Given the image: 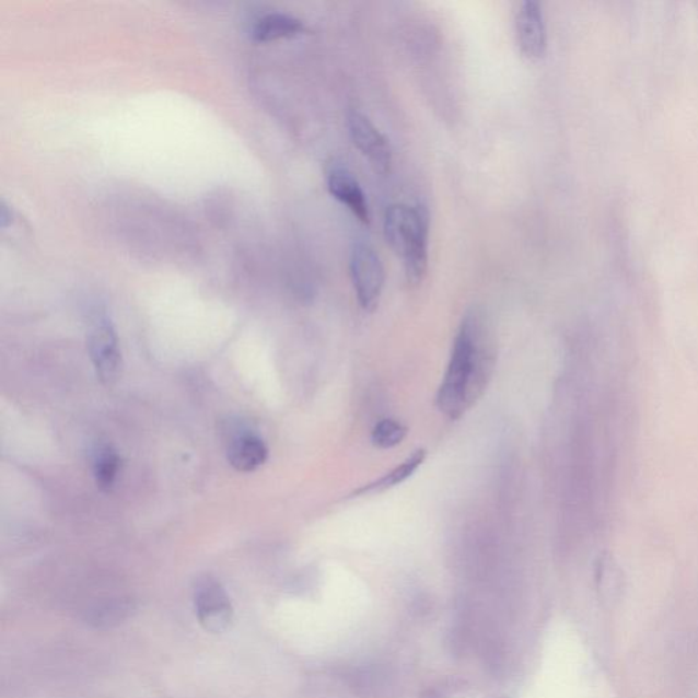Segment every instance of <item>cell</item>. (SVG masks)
<instances>
[{
	"mask_svg": "<svg viewBox=\"0 0 698 698\" xmlns=\"http://www.w3.org/2000/svg\"><path fill=\"white\" fill-rule=\"evenodd\" d=\"M347 126L353 146L373 167L381 174L389 173L393 162V151L389 140L376 129L368 116L357 109L349 110Z\"/></svg>",
	"mask_w": 698,
	"mask_h": 698,
	"instance_id": "6",
	"label": "cell"
},
{
	"mask_svg": "<svg viewBox=\"0 0 698 698\" xmlns=\"http://www.w3.org/2000/svg\"><path fill=\"white\" fill-rule=\"evenodd\" d=\"M330 196L357 218L360 223H370V208L362 186L351 171L342 165H331L326 175Z\"/></svg>",
	"mask_w": 698,
	"mask_h": 698,
	"instance_id": "8",
	"label": "cell"
},
{
	"mask_svg": "<svg viewBox=\"0 0 698 698\" xmlns=\"http://www.w3.org/2000/svg\"><path fill=\"white\" fill-rule=\"evenodd\" d=\"M269 449L261 437L245 431L232 438L226 449V458L237 473L248 474L263 467L268 459Z\"/></svg>",
	"mask_w": 698,
	"mask_h": 698,
	"instance_id": "9",
	"label": "cell"
},
{
	"mask_svg": "<svg viewBox=\"0 0 698 698\" xmlns=\"http://www.w3.org/2000/svg\"><path fill=\"white\" fill-rule=\"evenodd\" d=\"M337 677L360 697L376 695V690L384 688L387 683L385 670L376 666L340 668Z\"/></svg>",
	"mask_w": 698,
	"mask_h": 698,
	"instance_id": "12",
	"label": "cell"
},
{
	"mask_svg": "<svg viewBox=\"0 0 698 698\" xmlns=\"http://www.w3.org/2000/svg\"><path fill=\"white\" fill-rule=\"evenodd\" d=\"M596 585L600 596L607 607L618 603L624 591V574L612 556L602 557L596 567Z\"/></svg>",
	"mask_w": 698,
	"mask_h": 698,
	"instance_id": "14",
	"label": "cell"
},
{
	"mask_svg": "<svg viewBox=\"0 0 698 698\" xmlns=\"http://www.w3.org/2000/svg\"><path fill=\"white\" fill-rule=\"evenodd\" d=\"M88 352L98 380L110 386L119 379L121 352L115 326L107 315L98 314L88 330Z\"/></svg>",
	"mask_w": 698,
	"mask_h": 698,
	"instance_id": "5",
	"label": "cell"
},
{
	"mask_svg": "<svg viewBox=\"0 0 698 698\" xmlns=\"http://www.w3.org/2000/svg\"><path fill=\"white\" fill-rule=\"evenodd\" d=\"M307 32L302 20L281 11H269L258 15L253 21L251 35L256 42H275L280 38H291Z\"/></svg>",
	"mask_w": 698,
	"mask_h": 698,
	"instance_id": "11",
	"label": "cell"
},
{
	"mask_svg": "<svg viewBox=\"0 0 698 698\" xmlns=\"http://www.w3.org/2000/svg\"><path fill=\"white\" fill-rule=\"evenodd\" d=\"M497 339L484 310L465 313L454 339L451 360L437 393V407L457 420L484 397L497 365Z\"/></svg>",
	"mask_w": 698,
	"mask_h": 698,
	"instance_id": "1",
	"label": "cell"
},
{
	"mask_svg": "<svg viewBox=\"0 0 698 698\" xmlns=\"http://www.w3.org/2000/svg\"><path fill=\"white\" fill-rule=\"evenodd\" d=\"M193 603L199 624L210 633H224L234 620V606L229 592L212 575H202L196 581Z\"/></svg>",
	"mask_w": 698,
	"mask_h": 698,
	"instance_id": "4",
	"label": "cell"
},
{
	"mask_svg": "<svg viewBox=\"0 0 698 698\" xmlns=\"http://www.w3.org/2000/svg\"><path fill=\"white\" fill-rule=\"evenodd\" d=\"M120 467L119 454L114 447L104 446L100 449L94 458L93 474L100 490L109 491L113 489Z\"/></svg>",
	"mask_w": 698,
	"mask_h": 698,
	"instance_id": "15",
	"label": "cell"
},
{
	"mask_svg": "<svg viewBox=\"0 0 698 698\" xmlns=\"http://www.w3.org/2000/svg\"><path fill=\"white\" fill-rule=\"evenodd\" d=\"M408 429L395 419H384L376 423L371 442L380 449H392L400 445L406 440Z\"/></svg>",
	"mask_w": 698,
	"mask_h": 698,
	"instance_id": "16",
	"label": "cell"
},
{
	"mask_svg": "<svg viewBox=\"0 0 698 698\" xmlns=\"http://www.w3.org/2000/svg\"><path fill=\"white\" fill-rule=\"evenodd\" d=\"M451 686H447V688L446 686H442V688H430L428 690H424L423 694L419 696V698H446L447 690L449 688H451Z\"/></svg>",
	"mask_w": 698,
	"mask_h": 698,
	"instance_id": "17",
	"label": "cell"
},
{
	"mask_svg": "<svg viewBox=\"0 0 698 698\" xmlns=\"http://www.w3.org/2000/svg\"><path fill=\"white\" fill-rule=\"evenodd\" d=\"M136 612V603L130 597H114L86 606L82 610V620L93 629L108 630L125 624Z\"/></svg>",
	"mask_w": 698,
	"mask_h": 698,
	"instance_id": "10",
	"label": "cell"
},
{
	"mask_svg": "<svg viewBox=\"0 0 698 698\" xmlns=\"http://www.w3.org/2000/svg\"><path fill=\"white\" fill-rule=\"evenodd\" d=\"M516 36L520 51L525 58L536 60L546 54L547 30L542 4L525 0L516 14Z\"/></svg>",
	"mask_w": 698,
	"mask_h": 698,
	"instance_id": "7",
	"label": "cell"
},
{
	"mask_svg": "<svg viewBox=\"0 0 698 698\" xmlns=\"http://www.w3.org/2000/svg\"><path fill=\"white\" fill-rule=\"evenodd\" d=\"M426 456H428V452H426L424 449H418V451L414 452L406 462L397 465L396 468L389 470V473L382 476L379 480H375L373 484L368 486L360 487V489L353 491L352 497L375 495V492L391 490L393 487L404 484V481L411 478V476L417 473L420 467H422Z\"/></svg>",
	"mask_w": 698,
	"mask_h": 698,
	"instance_id": "13",
	"label": "cell"
},
{
	"mask_svg": "<svg viewBox=\"0 0 698 698\" xmlns=\"http://www.w3.org/2000/svg\"><path fill=\"white\" fill-rule=\"evenodd\" d=\"M387 245L402 259L409 284L419 286L429 268L430 213L423 205L395 203L384 221Z\"/></svg>",
	"mask_w": 698,
	"mask_h": 698,
	"instance_id": "2",
	"label": "cell"
},
{
	"mask_svg": "<svg viewBox=\"0 0 698 698\" xmlns=\"http://www.w3.org/2000/svg\"><path fill=\"white\" fill-rule=\"evenodd\" d=\"M349 271L360 306L365 312H373L385 286V269L379 253L368 243H357L349 258Z\"/></svg>",
	"mask_w": 698,
	"mask_h": 698,
	"instance_id": "3",
	"label": "cell"
}]
</instances>
